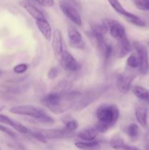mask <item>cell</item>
I'll list each match as a JSON object with an SVG mask.
<instances>
[{
    "mask_svg": "<svg viewBox=\"0 0 149 150\" xmlns=\"http://www.w3.org/2000/svg\"><path fill=\"white\" fill-rule=\"evenodd\" d=\"M21 5L26 10V12L34 19L35 21L46 18L44 13L36 6L33 5L30 3H21Z\"/></svg>",
    "mask_w": 149,
    "mask_h": 150,
    "instance_id": "17",
    "label": "cell"
},
{
    "mask_svg": "<svg viewBox=\"0 0 149 150\" xmlns=\"http://www.w3.org/2000/svg\"><path fill=\"white\" fill-rule=\"evenodd\" d=\"M59 7L64 16L70 19L72 23L78 26H82L83 22H82L81 16L75 7H74L68 1H61L59 2Z\"/></svg>",
    "mask_w": 149,
    "mask_h": 150,
    "instance_id": "6",
    "label": "cell"
},
{
    "mask_svg": "<svg viewBox=\"0 0 149 150\" xmlns=\"http://www.w3.org/2000/svg\"><path fill=\"white\" fill-rule=\"evenodd\" d=\"M131 46L128 38L121 40L117 41L116 48H115V56L118 58H124L131 51Z\"/></svg>",
    "mask_w": 149,
    "mask_h": 150,
    "instance_id": "14",
    "label": "cell"
},
{
    "mask_svg": "<svg viewBox=\"0 0 149 150\" xmlns=\"http://www.w3.org/2000/svg\"><path fill=\"white\" fill-rule=\"evenodd\" d=\"M32 136H33L34 139H36L37 140L39 141V142H42V143H47V140L46 138L45 137L43 134L41 133L40 131H34L32 133Z\"/></svg>",
    "mask_w": 149,
    "mask_h": 150,
    "instance_id": "30",
    "label": "cell"
},
{
    "mask_svg": "<svg viewBox=\"0 0 149 150\" xmlns=\"http://www.w3.org/2000/svg\"><path fill=\"white\" fill-rule=\"evenodd\" d=\"M120 111L115 104H102L96 109L97 123L96 129L99 133H105L113 127L119 119Z\"/></svg>",
    "mask_w": 149,
    "mask_h": 150,
    "instance_id": "1",
    "label": "cell"
},
{
    "mask_svg": "<svg viewBox=\"0 0 149 150\" xmlns=\"http://www.w3.org/2000/svg\"><path fill=\"white\" fill-rule=\"evenodd\" d=\"M101 51H102V54H103L104 59H105V61L106 62L110 59L112 53L113 52V48H112V45H109V44H108L106 42V44L104 45L103 48L101 49Z\"/></svg>",
    "mask_w": 149,
    "mask_h": 150,
    "instance_id": "27",
    "label": "cell"
},
{
    "mask_svg": "<svg viewBox=\"0 0 149 150\" xmlns=\"http://www.w3.org/2000/svg\"><path fill=\"white\" fill-rule=\"evenodd\" d=\"M148 44H149V42H148Z\"/></svg>",
    "mask_w": 149,
    "mask_h": 150,
    "instance_id": "36",
    "label": "cell"
},
{
    "mask_svg": "<svg viewBox=\"0 0 149 150\" xmlns=\"http://www.w3.org/2000/svg\"><path fill=\"white\" fill-rule=\"evenodd\" d=\"M102 26L105 33L108 32L110 36L117 41L127 38L125 28L117 21L110 18H105L102 20Z\"/></svg>",
    "mask_w": 149,
    "mask_h": 150,
    "instance_id": "3",
    "label": "cell"
},
{
    "mask_svg": "<svg viewBox=\"0 0 149 150\" xmlns=\"http://www.w3.org/2000/svg\"><path fill=\"white\" fill-rule=\"evenodd\" d=\"M52 48L53 51V54L56 57H60L64 49V40H63L62 35L61 31L58 29H56L53 32L52 36Z\"/></svg>",
    "mask_w": 149,
    "mask_h": 150,
    "instance_id": "10",
    "label": "cell"
},
{
    "mask_svg": "<svg viewBox=\"0 0 149 150\" xmlns=\"http://www.w3.org/2000/svg\"><path fill=\"white\" fill-rule=\"evenodd\" d=\"M124 17L130 23H131L133 25H135L137 26H139V27H145L146 26L145 22L143 19L140 18L139 16H137V15L134 14V13H131L128 11Z\"/></svg>",
    "mask_w": 149,
    "mask_h": 150,
    "instance_id": "22",
    "label": "cell"
},
{
    "mask_svg": "<svg viewBox=\"0 0 149 150\" xmlns=\"http://www.w3.org/2000/svg\"><path fill=\"white\" fill-rule=\"evenodd\" d=\"M28 65L26 63H20V64H17L13 68V71L16 73V74H23L27 70Z\"/></svg>",
    "mask_w": 149,
    "mask_h": 150,
    "instance_id": "28",
    "label": "cell"
},
{
    "mask_svg": "<svg viewBox=\"0 0 149 150\" xmlns=\"http://www.w3.org/2000/svg\"><path fill=\"white\" fill-rule=\"evenodd\" d=\"M145 3L146 8H147V10L149 11V0H144Z\"/></svg>",
    "mask_w": 149,
    "mask_h": 150,
    "instance_id": "34",
    "label": "cell"
},
{
    "mask_svg": "<svg viewBox=\"0 0 149 150\" xmlns=\"http://www.w3.org/2000/svg\"><path fill=\"white\" fill-rule=\"evenodd\" d=\"M134 115L137 122L141 127L145 128L148 125V108L142 103H139L134 107Z\"/></svg>",
    "mask_w": 149,
    "mask_h": 150,
    "instance_id": "12",
    "label": "cell"
},
{
    "mask_svg": "<svg viewBox=\"0 0 149 150\" xmlns=\"http://www.w3.org/2000/svg\"><path fill=\"white\" fill-rule=\"evenodd\" d=\"M39 5L44 7H51L54 5V0H35Z\"/></svg>",
    "mask_w": 149,
    "mask_h": 150,
    "instance_id": "31",
    "label": "cell"
},
{
    "mask_svg": "<svg viewBox=\"0 0 149 150\" xmlns=\"http://www.w3.org/2000/svg\"><path fill=\"white\" fill-rule=\"evenodd\" d=\"M127 65L128 66L129 68L132 69V70H135V69H139L140 67V62H139L138 57H137V54H131L127 59Z\"/></svg>",
    "mask_w": 149,
    "mask_h": 150,
    "instance_id": "24",
    "label": "cell"
},
{
    "mask_svg": "<svg viewBox=\"0 0 149 150\" xmlns=\"http://www.w3.org/2000/svg\"><path fill=\"white\" fill-rule=\"evenodd\" d=\"M111 147L115 150H142L137 146L127 144L120 136H115L110 142Z\"/></svg>",
    "mask_w": 149,
    "mask_h": 150,
    "instance_id": "13",
    "label": "cell"
},
{
    "mask_svg": "<svg viewBox=\"0 0 149 150\" xmlns=\"http://www.w3.org/2000/svg\"><path fill=\"white\" fill-rule=\"evenodd\" d=\"M133 46L135 49L137 55L138 57L139 62H140L139 70L141 74L145 75L149 69L148 53L147 48L144 45L140 43L138 41L133 42Z\"/></svg>",
    "mask_w": 149,
    "mask_h": 150,
    "instance_id": "5",
    "label": "cell"
},
{
    "mask_svg": "<svg viewBox=\"0 0 149 150\" xmlns=\"http://www.w3.org/2000/svg\"><path fill=\"white\" fill-rule=\"evenodd\" d=\"M105 32L102 27V24H96L92 27L90 32L91 39L93 40V43L101 51L104 45L106 44L105 40Z\"/></svg>",
    "mask_w": 149,
    "mask_h": 150,
    "instance_id": "9",
    "label": "cell"
},
{
    "mask_svg": "<svg viewBox=\"0 0 149 150\" xmlns=\"http://www.w3.org/2000/svg\"><path fill=\"white\" fill-rule=\"evenodd\" d=\"M67 35L70 46L77 49H83L85 48V42L83 41V36L76 28L72 26H69Z\"/></svg>",
    "mask_w": 149,
    "mask_h": 150,
    "instance_id": "8",
    "label": "cell"
},
{
    "mask_svg": "<svg viewBox=\"0 0 149 150\" xmlns=\"http://www.w3.org/2000/svg\"><path fill=\"white\" fill-rule=\"evenodd\" d=\"M0 122L4 123V124L10 126L13 128H14L16 131L21 133V134H26V133H28V129L26 128V127H25L23 125L20 124L18 122L14 121V120L10 119L7 116L4 115V114H0Z\"/></svg>",
    "mask_w": 149,
    "mask_h": 150,
    "instance_id": "15",
    "label": "cell"
},
{
    "mask_svg": "<svg viewBox=\"0 0 149 150\" xmlns=\"http://www.w3.org/2000/svg\"><path fill=\"white\" fill-rule=\"evenodd\" d=\"M60 73V70L58 69V67H53L48 70V77L49 79H55L56 78L58 77V74Z\"/></svg>",
    "mask_w": 149,
    "mask_h": 150,
    "instance_id": "29",
    "label": "cell"
},
{
    "mask_svg": "<svg viewBox=\"0 0 149 150\" xmlns=\"http://www.w3.org/2000/svg\"><path fill=\"white\" fill-rule=\"evenodd\" d=\"M46 139H62L69 134L65 129H48L39 130Z\"/></svg>",
    "mask_w": 149,
    "mask_h": 150,
    "instance_id": "18",
    "label": "cell"
},
{
    "mask_svg": "<svg viewBox=\"0 0 149 150\" xmlns=\"http://www.w3.org/2000/svg\"><path fill=\"white\" fill-rule=\"evenodd\" d=\"M131 90L136 98L142 102L149 103V89L141 86H134Z\"/></svg>",
    "mask_w": 149,
    "mask_h": 150,
    "instance_id": "20",
    "label": "cell"
},
{
    "mask_svg": "<svg viewBox=\"0 0 149 150\" xmlns=\"http://www.w3.org/2000/svg\"><path fill=\"white\" fill-rule=\"evenodd\" d=\"M134 76L131 73H126L118 76L117 79V88L122 94H127L131 88Z\"/></svg>",
    "mask_w": 149,
    "mask_h": 150,
    "instance_id": "11",
    "label": "cell"
},
{
    "mask_svg": "<svg viewBox=\"0 0 149 150\" xmlns=\"http://www.w3.org/2000/svg\"><path fill=\"white\" fill-rule=\"evenodd\" d=\"M124 130H125L126 134L132 140H135L138 138L140 130H139L138 125L135 123L129 124L128 126H127Z\"/></svg>",
    "mask_w": 149,
    "mask_h": 150,
    "instance_id": "23",
    "label": "cell"
},
{
    "mask_svg": "<svg viewBox=\"0 0 149 150\" xmlns=\"http://www.w3.org/2000/svg\"><path fill=\"white\" fill-rule=\"evenodd\" d=\"M0 73H1V71H0Z\"/></svg>",
    "mask_w": 149,
    "mask_h": 150,
    "instance_id": "35",
    "label": "cell"
},
{
    "mask_svg": "<svg viewBox=\"0 0 149 150\" xmlns=\"http://www.w3.org/2000/svg\"><path fill=\"white\" fill-rule=\"evenodd\" d=\"M36 25L45 39L48 41H51L53 36V31L48 20L45 18L42 20L36 21Z\"/></svg>",
    "mask_w": 149,
    "mask_h": 150,
    "instance_id": "16",
    "label": "cell"
},
{
    "mask_svg": "<svg viewBox=\"0 0 149 150\" xmlns=\"http://www.w3.org/2000/svg\"><path fill=\"white\" fill-rule=\"evenodd\" d=\"M79 127V123L74 119H72V120H69L66 122L65 124V127L64 129L66 130V131L68 132L69 133H72V132L75 131Z\"/></svg>",
    "mask_w": 149,
    "mask_h": 150,
    "instance_id": "26",
    "label": "cell"
},
{
    "mask_svg": "<svg viewBox=\"0 0 149 150\" xmlns=\"http://www.w3.org/2000/svg\"><path fill=\"white\" fill-rule=\"evenodd\" d=\"M60 63L63 68L67 71L75 72L80 68V64L67 49H64L59 57Z\"/></svg>",
    "mask_w": 149,
    "mask_h": 150,
    "instance_id": "7",
    "label": "cell"
},
{
    "mask_svg": "<svg viewBox=\"0 0 149 150\" xmlns=\"http://www.w3.org/2000/svg\"><path fill=\"white\" fill-rule=\"evenodd\" d=\"M74 145L77 148L83 150H96L100 147V144L96 141H90V142H86V141H80V142H76Z\"/></svg>",
    "mask_w": 149,
    "mask_h": 150,
    "instance_id": "21",
    "label": "cell"
},
{
    "mask_svg": "<svg viewBox=\"0 0 149 150\" xmlns=\"http://www.w3.org/2000/svg\"><path fill=\"white\" fill-rule=\"evenodd\" d=\"M63 95L61 92H52L47 94L42 99V102L48 109L56 114H61L64 111L62 105Z\"/></svg>",
    "mask_w": 149,
    "mask_h": 150,
    "instance_id": "4",
    "label": "cell"
},
{
    "mask_svg": "<svg viewBox=\"0 0 149 150\" xmlns=\"http://www.w3.org/2000/svg\"><path fill=\"white\" fill-rule=\"evenodd\" d=\"M10 113L15 115L26 116L30 117L41 122L44 123H53L54 120L51 117H50L44 110L41 108L35 107L31 105H18V106L12 107L9 110Z\"/></svg>",
    "mask_w": 149,
    "mask_h": 150,
    "instance_id": "2",
    "label": "cell"
},
{
    "mask_svg": "<svg viewBox=\"0 0 149 150\" xmlns=\"http://www.w3.org/2000/svg\"><path fill=\"white\" fill-rule=\"evenodd\" d=\"M98 133L99 132L96 130V127H89V128H86L81 130L77 134V136L83 141L90 142V141L95 140V139L97 137Z\"/></svg>",
    "mask_w": 149,
    "mask_h": 150,
    "instance_id": "19",
    "label": "cell"
},
{
    "mask_svg": "<svg viewBox=\"0 0 149 150\" xmlns=\"http://www.w3.org/2000/svg\"><path fill=\"white\" fill-rule=\"evenodd\" d=\"M136 7L141 10H147L144 0H132Z\"/></svg>",
    "mask_w": 149,
    "mask_h": 150,
    "instance_id": "33",
    "label": "cell"
},
{
    "mask_svg": "<svg viewBox=\"0 0 149 150\" xmlns=\"http://www.w3.org/2000/svg\"><path fill=\"white\" fill-rule=\"evenodd\" d=\"M0 131L5 133V134H7V136H10V137L15 138V133L13 130H10V128H8V127L1 125H0Z\"/></svg>",
    "mask_w": 149,
    "mask_h": 150,
    "instance_id": "32",
    "label": "cell"
},
{
    "mask_svg": "<svg viewBox=\"0 0 149 150\" xmlns=\"http://www.w3.org/2000/svg\"><path fill=\"white\" fill-rule=\"evenodd\" d=\"M109 4H110L111 7L113 8V10L115 12L118 13V14L121 15V16H124L127 13V10L124 9V7H123L122 4H121L118 0H108Z\"/></svg>",
    "mask_w": 149,
    "mask_h": 150,
    "instance_id": "25",
    "label": "cell"
}]
</instances>
